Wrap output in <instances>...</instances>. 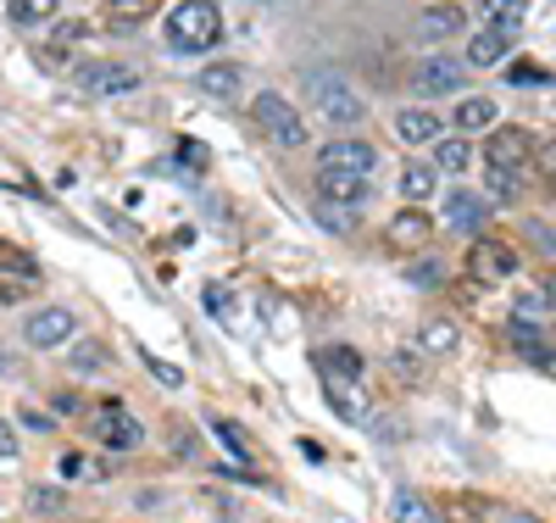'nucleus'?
Listing matches in <instances>:
<instances>
[{"instance_id":"f257e3e1","label":"nucleus","mask_w":556,"mask_h":523,"mask_svg":"<svg viewBox=\"0 0 556 523\" xmlns=\"http://www.w3.org/2000/svg\"><path fill=\"white\" fill-rule=\"evenodd\" d=\"M167 51H178V57H201V51H212V45L223 39V12L212 7V0H184V7H173L167 12Z\"/></svg>"},{"instance_id":"f03ea898","label":"nucleus","mask_w":556,"mask_h":523,"mask_svg":"<svg viewBox=\"0 0 556 523\" xmlns=\"http://www.w3.org/2000/svg\"><path fill=\"white\" fill-rule=\"evenodd\" d=\"M306 101H312V112H317V123H329V128H356L362 123V95L340 78V73H329V67H317V73H306Z\"/></svg>"},{"instance_id":"7ed1b4c3","label":"nucleus","mask_w":556,"mask_h":523,"mask_svg":"<svg viewBox=\"0 0 556 523\" xmlns=\"http://www.w3.org/2000/svg\"><path fill=\"white\" fill-rule=\"evenodd\" d=\"M251 123L273 139V146H285V151H301L306 139H312V123H301V112L278 89H262L256 101H251Z\"/></svg>"},{"instance_id":"20e7f679","label":"nucleus","mask_w":556,"mask_h":523,"mask_svg":"<svg viewBox=\"0 0 556 523\" xmlns=\"http://www.w3.org/2000/svg\"><path fill=\"white\" fill-rule=\"evenodd\" d=\"M73 84L84 95H128V89H139V73L128 62H78Z\"/></svg>"},{"instance_id":"39448f33","label":"nucleus","mask_w":556,"mask_h":523,"mask_svg":"<svg viewBox=\"0 0 556 523\" xmlns=\"http://www.w3.org/2000/svg\"><path fill=\"white\" fill-rule=\"evenodd\" d=\"M73 328H78V317H73L67 307H39V312L23 323V340H28L34 351H56V346L73 340Z\"/></svg>"},{"instance_id":"423d86ee","label":"nucleus","mask_w":556,"mask_h":523,"mask_svg":"<svg viewBox=\"0 0 556 523\" xmlns=\"http://www.w3.org/2000/svg\"><path fill=\"white\" fill-rule=\"evenodd\" d=\"M96 440H101L106 451H139V446H146V429H139L134 412H123L117 401H106V407L96 412Z\"/></svg>"},{"instance_id":"0eeeda50","label":"nucleus","mask_w":556,"mask_h":523,"mask_svg":"<svg viewBox=\"0 0 556 523\" xmlns=\"http://www.w3.org/2000/svg\"><path fill=\"white\" fill-rule=\"evenodd\" d=\"M317 167H340V173H374L379 167V151L356 134H334L329 146L317 151Z\"/></svg>"},{"instance_id":"6e6552de","label":"nucleus","mask_w":556,"mask_h":523,"mask_svg":"<svg viewBox=\"0 0 556 523\" xmlns=\"http://www.w3.org/2000/svg\"><path fill=\"white\" fill-rule=\"evenodd\" d=\"M468 273L479 278V284H495V278H513L518 273V251L506 246V240H473V251H468Z\"/></svg>"},{"instance_id":"1a4fd4ad","label":"nucleus","mask_w":556,"mask_h":523,"mask_svg":"<svg viewBox=\"0 0 556 523\" xmlns=\"http://www.w3.org/2000/svg\"><path fill=\"white\" fill-rule=\"evenodd\" d=\"M317 196L329 207H362L374 196V178L367 173H340V167H317Z\"/></svg>"},{"instance_id":"9d476101","label":"nucleus","mask_w":556,"mask_h":523,"mask_svg":"<svg viewBox=\"0 0 556 523\" xmlns=\"http://www.w3.org/2000/svg\"><path fill=\"white\" fill-rule=\"evenodd\" d=\"M412 89L424 95V101L456 95V89H462V62H451V57H424V62L412 67Z\"/></svg>"},{"instance_id":"9b49d317","label":"nucleus","mask_w":556,"mask_h":523,"mask_svg":"<svg viewBox=\"0 0 556 523\" xmlns=\"http://www.w3.org/2000/svg\"><path fill=\"white\" fill-rule=\"evenodd\" d=\"M529 134L523 128H490L484 139V167H523L529 162Z\"/></svg>"},{"instance_id":"f8f14e48","label":"nucleus","mask_w":556,"mask_h":523,"mask_svg":"<svg viewBox=\"0 0 556 523\" xmlns=\"http://www.w3.org/2000/svg\"><path fill=\"white\" fill-rule=\"evenodd\" d=\"M484 217H490V201L473 196V189H451V196H445V223H451L456 234H479Z\"/></svg>"},{"instance_id":"ddd939ff","label":"nucleus","mask_w":556,"mask_h":523,"mask_svg":"<svg viewBox=\"0 0 556 523\" xmlns=\"http://www.w3.org/2000/svg\"><path fill=\"white\" fill-rule=\"evenodd\" d=\"M434 240V217L429 212H395L390 217V251H424Z\"/></svg>"},{"instance_id":"4468645a","label":"nucleus","mask_w":556,"mask_h":523,"mask_svg":"<svg viewBox=\"0 0 556 523\" xmlns=\"http://www.w3.org/2000/svg\"><path fill=\"white\" fill-rule=\"evenodd\" d=\"M462 28H468V12H462V7H429L424 17H417V39H424V45H440V39H451Z\"/></svg>"},{"instance_id":"2eb2a0df","label":"nucleus","mask_w":556,"mask_h":523,"mask_svg":"<svg viewBox=\"0 0 556 523\" xmlns=\"http://www.w3.org/2000/svg\"><path fill=\"white\" fill-rule=\"evenodd\" d=\"M523 17H529V0H479V23L484 28H501V34H523Z\"/></svg>"},{"instance_id":"dca6fc26","label":"nucleus","mask_w":556,"mask_h":523,"mask_svg":"<svg viewBox=\"0 0 556 523\" xmlns=\"http://www.w3.org/2000/svg\"><path fill=\"white\" fill-rule=\"evenodd\" d=\"M440 117L429 112V107H406L401 117H395V134L406 139V146H434V139H440Z\"/></svg>"},{"instance_id":"f3484780","label":"nucleus","mask_w":556,"mask_h":523,"mask_svg":"<svg viewBox=\"0 0 556 523\" xmlns=\"http://www.w3.org/2000/svg\"><path fill=\"white\" fill-rule=\"evenodd\" d=\"M317 368L334 378V385H345V378H362V351L356 346H323L317 351Z\"/></svg>"},{"instance_id":"a211bd4d","label":"nucleus","mask_w":556,"mask_h":523,"mask_svg":"<svg viewBox=\"0 0 556 523\" xmlns=\"http://www.w3.org/2000/svg\"><path fill=\"white\" fill-rule=\"evenodd\" d=\"M240 78H245V67H235V62L201 67V89L212 95V101H235V95H240Z\"/></svg>"},{"instance_id":"6ab92c4d","label":"nucleus","mask_w":556,"mask_h":523,"mask_svg":"<svg viewBox=\"0 0 556 523\" xmlns=\"http://www.w3.org/2000/svg\"><path fill=\"white\" fill-rule=\"evenodd\" d=\"M495 117H501V112H495L490 95H468V101L456 107V128H462V134H490Z\"/></svg>"},{"instance_id":"aec40b11","label":"nucleus","mask_w":556,"mask_h":523,"mask_svg":"<svg viewBox=\"0 0 556 523\" xmlns=\"http://www.w3.org/2000/svg\"><path fill=\"white\" fill-rule=\"evenodd\" d=\"M506 51H513V34H501V28H479V34L468 39V62H473V67H490V62H501Z\"/></svg>"},{"instance_id":"412c9836","label":"nucleus","mask_w":556,"mask_h":523,"mask_svg":"<svg viewBox=\"0 0 556 523\" xmlns=\"http://www.w3.org/2000/svg\"><path fill=\"white\" fill-rule=\"evenodd\" d=\"M468 167H473L468 139H434V173H468Z\"/></svg>"},{"instance_id":"4be33fe9","label":"nucleus","mask_w":556,"mask_h":523,"mask_svg":"<svg viewBox=\"0 0 556 523\" xmlns=\"http://www.w3.org/2000/svg\"><path fill=\"white\" fill-rule=\"evenodd\" d=\"M518 196H523L518 167H484V201H518Z\"/></svg>"},{"instance_id":"5701e85b","label":"nucleus","mask_w":556,"mask_h":523,"mask_svg":"<svg viewBox=\"0 0 556 523\" xmlns=\"http://www.w3.org/2000/svg\"><path fill=\"white\" fill-rule=\"evenodd\" d=\"M212 435L223 440V451H235L240 462H256V446H251V435L240 429L235 418H212Z\"/></svg>"},{"instance_id":"b1692460","label":"nucleus","mask_w":556,"mask_h":523,"mask_svg":"<svg viewBox=\"0 0 556 523\" xmlns=\"http://www.w3.org/2000/svg\"><path fill=\"white\" fill-rule=\"evenodd\" d=\"M456 340H462V335H456L451 317H429V323H424V351H429V357H451Z\"/></svg>"},{"instance_id":"393cba45","label":"nucleus","mask_w":556,"mask_h":523,"mask_svg":"<svg viewBox=\"0 0 556 523\" xmlns=\"http://www.w3.org/2000/svg\"><path fill=\"white\" fill-rule=\"evenodd\" d=\"M434 167L429 162H412V167H401V196L406 201H424V196H434Z\"/></svg>"},{"instance_id":"a878e982","label":"nucleus","mask_w":556,"mask_h":523,"mask_svg":"<svg viewBox=\"0 0 556 523\" xmlns=\"http://www.w3.org/2000/svg\"><path fill=\"white\" fill-rule=\"evenodd\" d=\"M7 12H12L17 28H45V23L56 17V0H12Z\"/></svg>"},{"instance_id":"bb28decb","label":"nucleus","mask_w":556,"mask_h":523,"mask_svg":"<svg viewBox=\"0 0 556 523\" xmlns=\"http://www.w3.org/2000/svg\"><path fill=\"white\" fill-rule=\"evenodd\" d=\"M395 523H440V512L424 501V496H412V490H395Z\"/></svg>"},{"instance_id":"cd10ccee","label":"nucleus","mask_w":556,"mask_h":523,"mask_svg":"<svg viewBox=\"0 0 556 523\" xmlns=\"http://www.w3.org/2000/svg\"><path fill=\"white\" fill-rule=\"evenodd\" d=\"M201 307L223 323V328H235V296L223 290V284H206V296H201Z\"/></svg>"},{"instance_id":"c85d7f7f","label":"nucleus","mask_w":556,"mask_h":523,"mask_svg":"<svg viewBox=\"0 0 556 523\" xmlns=\"http://www.w3.org/2000/svg\"><path fill=\"white\" fill-rule=\"evenodd\" d=\"M506 84H513V89H545L551 73L540 62H513V67H506Z\"/></svg>"},{"instance_id":"c756f323","label":"nucleus","mask_w":556,"mask_h":523,"mask_svg":"<svg viewBox=\"0 0 556 523\" xmlns=\"http://www.w3.org/2000/svg\"><path fill=\"white\" fill-rule=\"evenodd\" d=\"M56 468H62V480H73V485H78V480H101V468L89 462L84 451H62V462H56Z\"/></svg>"},{"instance_id":"7c9ffc66","label":"nucleus","mask_w":556,"mask_h":523,"mask_svg":"<svg viewBox=\"0 0 556 523\" xmlns=\"http://www.w3.org/2000/svg\"><path fill=\"white\" fill-rule=\"evenodd\" d=\"M317 223H323V228H334V234H351V228H356V212H351V207H329V201H317Z\"/></svg>"},{"instance_id":"2f4dec72","label":"nucleus","mask_w":556,"mask_h":523,"mask_svg":"<svg viewBox=\"0 0 556 523\" xmlns=\"http://www.w3.org/2000/svg\"><path fill=\"white\" fill-rule=\"evenodd\" d=\"M0 267H7V273H23V278H39L34 257H23L17 246H0Z\"/></svg>"},{"instance_id":"473e14b6","label":"nucleus","mask_w":556,"mask_h":523,"mask_svg":"<svg viewBox=\"0 0 556 523\" xmlns=\"http://www.w3.org/2000/svg\"><path fill=\"white\" fill-rule=\"evenodd\" d=\"M545 312H551L545 290H529V284H523V290H518V317H545Z\"/></svg>"},{"instance_id":"72a5a7b5","label":"nucleus","mask_w":556,"mask_h":523,"mask_svg":"<svg viewBox=\"0 0 556 523\" xmlns=\"http://www.w3.org/2000/svg\"><path fill=\"white\" fill-rule=\"evenodd\" d=\"M178 162H190V173H201V167H212V151L195 146V139H184V146H178Z\"/></svg>"},{"instance_id":"f704fd0d","label":"nucleus","mask_w":556,"mask_h":523,"mask_svg":"<svg viewBox=\"0 0 556 523\" xmlns=\"http://www.w3.org/2000/svg\"><path fill=\"white\" fill-rule=\"evenodd\" d=\"M529 157H534L540 178H545V184H556V139H551V146H540V151H529Z\"/></svg>"},{"instance_id":"c9c22d12","label":"nucleus","mask_w":556,"mask_h":523,"mask_svg":"<svg viewBox=\"0 0 556 523\" xmlns=\"http://www.w3.org/2000/svg\"><path fill=\"white\" fill-rule=\"evenodd\" d=\"M329 407H334L340 418H356V412H362V407H356V396H351L345 385H329Z\"/></svg>"},{"instance_id":"e433bc0d","label":"nucleus","mask_w":556,"mask_h":523,"mask_svg":"<svg viewBox=\"0 0 556 523\" xmlns=\"http://www.w3.org/2000/svg\"><path fill=\"white\" fill-rule=\"evenodd\" d=\"M146 362H151V373L162 378L167 390H184V368H173V362H156V357H146Z\"/></svg>"},{"instance_id":"4c0bfd02","label":"nucleus","mask_w":556,"mask_h":523,"mask_svg":"<svg viewBox=\"0 0 556 523\" xmlns=\"http://www.w3.org/2000/svg\"><path fill=\"white\" fill-rule=\"evenodd\" d=\"M106 7H112L117 17H146V12L156 7V0H106Z\"/></svg>"},{"instance_id":"58836bf2","label":"nucleus","mask_w":556,"mask_h":523,"mask_svg":"<svg viewBox=\"0 0 556 523\" xmlns=\"http://www.w3.org/2000/svg\"><path fill=\"white\" fill-rule=\"evenodd\" d=\"M17 418H23V429H34V435H51V418H45V412H34V401H28Z\"/></svg>"},{"instance_id":"ea45409f","label":"nucleus","mask_w":556,"mask_h":523,"mask_svg":"<svg viewBox=\"0 0 556 523\" xmlns=\"http://www.w3.org/2000/svg\"><path fill=\"white\" fill-rule=\"evenodd\" d=\"M412 278H417V284H440V278H445V267H440V262H417V267H412Z\"/></svg>"},{"instance_id":"a19ab883","label":"nucleus","mask_w":556,"mask_h":523,"mask_svg":"<svg viewBox=\"0 0 556 523\" xmlns=\"http://www.w3.org/2000/svg\"><path fill=\"white\" fill-rule=\"evenodd\" d=\"M0 457H17V435H12L7 418H0Z\"/></svg>"},{"instance_id":"79ce46f5","label":"nucleus","mask_w":556,"mask_h":523,"mask_svg":"<svg viewBox=\"0 0 556 523\" xmlns=\"http://www.w3.org/2000/svg\"><path fill=\"white\" fill-rule=\"evenodd\" d=\"M34 507H39V512H56L62 496H56V490H34Z\"/></svg>"},{"instance_id":"37998d69","label":"nucleus","mask_w":556,"mask_h":523,"mask_svg":"<svg viewBox=\"0 0 556 523\" xmlns=\"http://www.w3.org/2000/svg\"><path fill=\"white\" fill-rule=\"evenodd\" d=\"M12 301H23V290L17 284H0V307H12Z\"/></svg>"},{"instance_id":"c03bdc74","label":"nucleus","mask_w":556,"mask_h":523,"mask_svg":"<svg viewBox=\"0 0 556 523\" xmlns=\"http://www.w3.org/2000/svg\"><path fill=\"white\" fill-rule=\"evenodd\" d=\"M501 523H540V518H529V512H513V518H501Z\"/></svg>"},{"instance_id":"a18cd8bd","label":"nucleus","mask_w":556,"mask_h":523,"mask_svg":"<svg viewBox=\"0 0 556 523\" xmlns=\"http://www.w3.org/2000/svg\"><path fill=\"white\" fill-rule=\"evenodd\" d=\"M545 301H556V273L545 278Z\"/></svg>"},{"instance_id":"49530a36","label":"nucleus","mask_w":556,"mask_h":523,"mask_svg":"<svg viewBox=\"0 0 556 523\" xmlns=\"http://www.w3.org/2000/svg\"><path fill=\"white\" fill-rule=\"evenodd\" d=\"M7 368H12V351H7V346H0V373H7Z\"/></svg>"}]
</instances>
